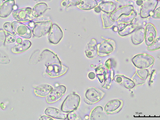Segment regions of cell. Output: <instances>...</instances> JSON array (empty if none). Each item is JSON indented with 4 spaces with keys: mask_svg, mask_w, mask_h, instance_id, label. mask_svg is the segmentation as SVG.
Here are the masks:
<instances>
[{
    "mask_svg": "<svg viewBox=\"0 0 160 120\" xmlns=\"http://www.w3.org/2000/svg\"><path fill=\"white\" fill-rule=\"evenodd\" d=\"M48 9V6L46 3H38L35 5L32 9V16L35 18L39 17L44 14Z\"/></svg>",
    "mask_w": 160,
    "mask_h": 120,
    "instance_id": "cell-22",
    "label": "cell"
},
{
    "mask_svg": "<svg viewBox=\"0 0 160 120\" xmlns=\"http://www.w3.org/2000/svg\"><path fill=\"white\" fill-rule=\"evenodd\" d=\"M152 17L156 19H160V7L154 10Z\"/></svg>",
    "mask_w": 160,
    "mask_h": 120,
    "instance_id": "cell-29",
    "label": "cell"
},
{
    "mask_svg": "<svg viewBox=\"0 0 160 120\" xmlns=\"http://www.w3.org/2000/svg\"><path fill=\"white\" fill-rule=\"evenodd\" d=\"M114 48L112 44L104 43L101 44L98 48V54L101 57L109 55L114 50Z\"/></svg>",
    "mask_w": 160,
    "mask_h": 120,
    "instance_id": "cell-21",
    "label": "cell"
},
{
    "mask_svg": "<svg viewBox=\"0 0 160 120\" xmlns=\"http://www.w3.org/2000/svg\"><path fill=\"white\" fill-rule=\"evenodd\" d=\"M32 43L28 40H23L20 43L16 45L11 48L12 52L15 54L21 53L28 49L31 47Z\"/></svg>",
    "mask_w": 160,
    "mask_h": 120,
    "instance_id": "cell-20",
    "label": "cell"
},
{
    "mask_svg": "<svg viewBox=\"0 0 160 120\" xmlns=\"http://www.w3.org/2000/svg\"><path fill=\"white\" fill-rule=\"evenodd\" d=\"M104 66L108 69L112 70V64L110 59L108 60L106 62Z\"/></svg>",
    "mask_w": 160,
    "mask_h": 120,
    "instance_id": "cell-30",
    "label": "cell"
},
{
    "mask_svg": "<svg viewBox=\"0 0 160 120\" xmlns=\"http://www.w3.org/2000/svg\"><path fill=\"white\" fill-rule=\"evenodd\" d=\"M4 28L7 32H9L15 36L17 35L13 28L12 23L10 22H5L4 25Z\"/></svg>",
    "mask_w": 160,
    "mask_h": 120,
    "instance_id": "cell-27",
    "label": "cell"
},
{
    "mask_svg": "<svg viewBox=\"0 0 160 120\" xmlns=\"http://www.w3.org/2000/svg\"><path fill=\"white\" fill-rule=\"evenodd\" d=\"M75 111L69 112L68 115V118L69 120H80L81 119H79L80 118L78 115L75 113Z\"/></svg>",
    "mask_w": 160,
    "mask_h": 120,
    "instance_id": "cell-28",
    "label": "cell"
},
{
    "mask_svg": "<svg viewBox=\"0 0 160 120\" xmlns=\"http://www.w3.org/2000/svg\"><path fill=\"white\" fill-rule=\"evenodd\" d=\"M123 102L119 99L110 101L105 105L104 110L108 114H112L118 112L122 108Z\"/></svg>",
    "mask_w": 160,
    "mask_h": 120,
    "instance_id": "cell-12",
    "label": "cell"
},
{
    "mask_svg": "<svg viewBox=\"0 0 160 120\" xmlns=\"http://www.w3.org/2000/svg\"><path fill=\"white\" fill-rule=\"evenodd\" d=\"M52 25V23L50 21L34 22L31 29L34 36L40 38L49 33Z\"/></svg>",
    "mask_w": 160,
    "mask_h": 120,
    "instance_id": "cell-6",
    "label": "cell"
},
{
    "mask_svg": "<svg viewBox=\"0 0 160 120\" xmlns=\"http://www.w3.org/2000/svg\"><path fill=\"white\" fill-rule=\"evenodd\" d=\"M63 37V32L59 27L56 24H52L48 35L49 42L52 44H58Z\"/></svg>",
    "mask_w": 160,
    "mask_h": 120,
    "instance_id": "cell-11",
    "label": "cell"
},
{
    "mask_svg": "<svg viewBox=\"0 0 160 120\" xmlns=\"http://www.w3.org/2000/svg\"><path fill=\"white\" fill-rule=\"evenodd\" d=\"M134 65L138 68L145 69L150 67L154 63V59L152 56L146 54L136 55L132 59Z\"/></svg>",
    "mask_w": 160,
    "mask_h": 120,
    "instance_id": "cell-4",
    "label": "cell"
},
{
    "mask_svg": "<svg viewBox=\"0 0 160 120\" xmlns=\"http://www.w3.org/2000/svg\"><path fill=\"white\" fill-rule=\"evenodd\" d=\"M35 2H48L51 1V0H34Z\"/></svg>",
    "mask_w": 160,
    "mask_h": 120,
    "instance_id": "cell-35",
    "label": "cell"
},
{
    "mask_svg": "<svg viewBox=\"0 0 160 120\" xmlns=\"http://www.w3.org/2000/svg\"><path fill=\"white\" fill-rule=\"evenodd\" d=\"M81 98L78 95L72 93L66 97L61 106V111L68 113L75 111L78 108Z\"/></svg>",
    "mask_w": 160,
    "mask_h": 120,
    "instance_id": "cell-3",
    "label": "cell"
},
{
    "mask_svg": "<svg viewBox=\"0 0 160 120\" xmlns=\"http://www.w3.org/2000/svg\"><path fill=\"white\" fill-rule=\"evenodd\" d=\"M5 38L4 44H11L14 43L16 41L15 35L8 32H5Z\"/></svg>",
    "mask_w": 160,
    "mask_h": 120,
    "instance_id": "cell-25",
    "label": "cell"
},
{
    "mask_svg": "<svg viewBox=\"0 0 160 120\" xmlns=\"http://www.w3.org/2000/svg\"><path fill=\"white\" fill-rule=\"evenodd\" d=\"M143 0H137V3L138 6L142 5L143 3Z\"/></svg>",
    "mask_w": 160,
    "mask_h": 120,
    "instance_id": "cell-34",
    "label": "cell"
},
{
    "mask_svg": "<svg viewBox=\"0 0 160 120\" xmlns=\"http://www.w3.org/2000/svg\"><path fill=\"white\" fill-rule=\"evenodd\" d=\"M156 35L157 32L154 26L151 23L147 24L145 30V38L147 45L150 46L153 43Z\"/></svg>",
    "mask_w": 160,
    "mask_h": 120,
    "instance_id": "cell-13",
    "label": "cell"
},
{
    "mask_svg": "<svg viewBox=\"0 0 160 120\" xmlns=\"http://www.w3.org/2000/svg\"><path fill=\"white\" fill-rule=\"evenodd\" d=\"M95 70L96 76L100 83H104L102 88L107 89L110 88L114 78V71L108 69L103 64L99 65Z\"/></svg>",
    "mask_w": 160,
    "mask_h": 120,
    "instance_id": "cell-2",
    "label": "cell"
},
{
    "mask_svg": "<svg viewBox=\"0 0 160 120\" xmlns=\"http://www.w3.org/2000/svg\"><path fill=\"white\" fill-rule=\"evenodd\" d=\"M66 91V88L63 85H60L52 88L47 96V102L48 103H52L57 102L61 98Z\"/></svg>",
    "mask_w": 160,
    "mask_h": 120,
    "instance_id": "cell-10",
    "label": "cell"
},
{
    "mask_svg": "<svg viewBox=\"0 0 160 120\" xmlns=\"http://www.w3.org/2000/svg\"><path fill=\"white\" fill-rule=\"evenodd\" d=\"M86 56L90 58L97 57L98 54V48L95 44L89 45L85 51Z\"/></svg>",
    "mask_w": 160,
    "mask_h": 120,
    "instance_id": "cell-24",
    "label": "cell"
},
{
    "mask_svg": "<svg viewBox=\"0 0 160 120\" xmlns=\"http://www.w3.org/2000/svg\"><path fill=\"white\" fill-rule=\"evenodd\" d=\"M13 29L17 35L26 39L30 38L32 36V31L30 28L23 23L18 21L12 22Z\"/></svg>",
    "mask_w": 160,
    "mask_h": 120,
    "instance_id": "cell-8",
    "label": "cell"
},
{
    "mask_svg": "<svg viewBox=\"0 0 160 120\" xmlns=\"http://www.w3.org/2000/svg\"><path fill=\"white\" fill-rule=\"evenodd\" d=\"M16 41H17V42L18 43H20L22 41V39L21 38H18L17 39V40H16Z\"/></svg>",
    "mask_w": 160,
    "mask_h": 120,
    "instance_id": "cell-36",
    "label": "cell"
},
{
    "mask_svg": "<svg viewBox=\"0 0 160 120\" xmlns=\"http://www.w3.org/2000/svg\"><path fill=\"white\" fill-rule=\"evenodd\" d=\"M32 9L30 8L16 10L13 11V18L18 22H26L32 20Z\"/></svg>",
    "mask_w": 160,
    "mask_h": 120,
    "instance_id": "cell-7",
    "label": "cell"
},
{
    "mask_svg": "<svg viewBox=\"0 0 160 120\" xmlns=\"http://www.w3.org/2000/svg\"><path fill=\"white\" fill-rule=\"evenodd\" d=\"M45 113L48 116L57 119H65L68 118L67 113L54 108H47L45 111Z\"/></svg>",
    "mask_w": 160,
    "mask_h": 120,
    "instance_id": "cell-15",
    "label": "cell"
},
{
    "mask_svg": "<svg viewBox=\"0 0 160 120\" xmlns=\"http://www.w3.org/2000/svg\"><path fill=\"white\" fill-rule=\"evenodd\" d=\"M105 94V92L101 89L91 88L87 90L84 101L88 104H94L101 100Z\"/></svg>",
    "mask_w": 160,
    "mask_h": 120,
    "instance_id": "cell-5",
    "label": "cell"
},
{
    "mask_svg": "<svg viewBox=\"0 0 160 120\" xmlns=\"http://www.w3.org/2000/svg\"><path fill=\"white\" fill-rule=\"evenodd\" d=\"M133 44L138 45L142 43L145 38V30L143 28L138 29L133 33L131 36Z\"/></svg>",
    "mask_w": 160,
    "mask_h": 120,
    "instance_id": "cell-19",
    "label": "cell"
},
{
    "mask_svg": "<svg viewBox=\"0 0 160 120\" xmlns=\"http://www.w3.org/2000/svg\"><path fill=\"white\" fill-rule=\"evenodd\" d=\"M148 70L142 69L138 70L132 77V80L136 85L142 84L148 78Z\"/></svg>",
    "mask_w": 160,
    "mask_h": 120,
    "instance_id": "cell-16",
    "label": "cell"
},
{
    "mask_svg": "<svg viewBox=\"0 0 160 120\" xmlns=\"http://www.w3.org/2000/svg\"><path fill=\"white\" fill-rule=\"evenodd\" d=\"M158 1L157 0H147L142 5L140 16L142 18H146L152 16L157 6Z\"/></svg>",
    "mask_w": 160,
    "mask_h": 120,
    "instance_id": "cell-9",
    "label": "cell"
},
{
    "mask_svg": "<svg viewBox=\"0 0 160 120\" xmlns=\"http://www.w3.org/2000/svg\"><path fill=\"white\" fill-rule=\"evenodd\" d=\"M88 78L91 79H94L96 77L95 74L93 72H90L88 75Z\"/></svg>",
    "mask_w": 160,
    "mask_h": 120,
    "instance_id": "cell-33",
    "label": "cell"
},
{
    "mask_svg": "<svg viewBox=\"0 0 160 120\" xmlns=\"http://www.w3.org/2000/svg\"><path fill=\"white\" fill-rule=\"evenodd\" d=\"M157 1H160V0H157Z\"/></svg>",
    "mask_w": 160,
    "mask_h": 120,
    "instance_id": "cell-37",
    "label": "cell"
},
{
    "mask_svg": "<svg viewBox=\"0 0 160 120\" xmlns=\"http://www.w3.org/2000/svg\"><path fill=\"white\" fill-rule=\"evenodd\" d=\"M15 5L14 0H8L5 2L1 6L0 9V17L6 18L11 14Z\"/></svg>",
    "mask_w": 160,
    "mask_h": 120,
    "instance_id": "cell-14",
    "label": "cell"
},
{
    "mask_svg": "<svg viewBox=\"0 0 160 120\" xmlns=\"http://www.w3.org/2000/svg\"><path fill=\"white\" fill-rule=\"evenodd\" d=\"M103 113V110L102 107L98 106L92 110L90 114V119L99 120L102 118Z\"/></svg>",
    "mask_w": 160,
    "mask_h": 120,
    "instance_id": "cell-23",
    "label": "cell"
},
{
    "mask_svg": "<svg viewBox=\"0 0 160 120\" xmlns=\"http://www.w3.org/2000/svg\"><path fill=\"white\" fill-rule=\"evenodd\" d=\"M52 89V87L49 85H41L35 87L34 92L36 96L44 98L49 94Z\"/></svg>",
    "mask_w": 160,
    "mask_h": 120,
    "instance_id": "cell-18",
    "label": "cell"
},
{
    "mask_svg": "<svg viewBox=\"0 0 160 120\" xmlns=\"http://www.w3.org/2000/svg\"><path fill=\"white\" fill-rule=\"evenodd\" d=\"M39 59L44 63L47 68L46 73L50 77L61 76L68 70V68L62 64L57 55L49 50L46 49L42 52Z\"/></svg>",
    "mask_w": 160,
    "mask_h": 120,
    "instance_id": "cell-1",
    "label": "cell"
},
{
    "mask_svg": "<svg viewBox=\"0 0 160 120\" xmlns=\"http://www.w3.org/2000/svg\"><path fill=\"white\" fill-rule=\"evenodd\" d=\"M135 1H136V0H135Z\"/></svg>",
    "mask_w": 160,
    "mask_h": 120,
    "instance_id": "cell-38",
    "label": "cell"
},
{
    "mask_svg": "<svg viewBox=\"0 0 160 120\" xmlns=\"http://www.w3.org/2000/svg\"><path fill=\"white\" fill-rule=\"evenodd\" d=\"M57 119H54L52 118V117H49V116H43L41 117V118L39 119V120H57Z\"/></svg>",
    "mask_w": 160,
    "mask_h": 120,
    "instance_id": "cell-32",
    "label": "cell"
},
{
    "mask_svg": "<svg viewBox=\"0 0 160 120\" xmlns=\"http://www.w3.org/2000/svg\"><path fill=\"white\" fill-rule=\"evenodd\" d=\"M5 32L2 30H1V41L4 44L5 38Z\"/></svg>",
    "mask_w": 160,
    "mask_h": 120,
    "instance_id": "cell-31",
    "label": "cell"
},
{
    "mask_svg": "<svg viewBox=\"0 0 160 120\" xmlns=\"http://www.w3.org/2000/svg\"><path fill=\"white\" fill-rule=\"evenodd\" d=\"M160 48V37L156 39L153 43L148 47L150 51H154Z\"/></svg>",
    "mask_w": 160,
    "mask_h": 120,
    "instance_id": "cell-26",
    "label": "cell"
},
{
    "mask_svg": "<svg viewBox=\"0 0 160 120\" xmlns=\"http://www.w3.org/2000/svg\"><path fill=\"white\" fill-rule=\"evenodd\" d=\"M114 79L116 82L128 89H132L135 85L132 79L123 75H117L114 77Z\"/></svg>",
    "mask_w": 160,
    "mask_h": 120,
    "instance_id": "cell-17",
    "label": "cell"
}]
</instances>
